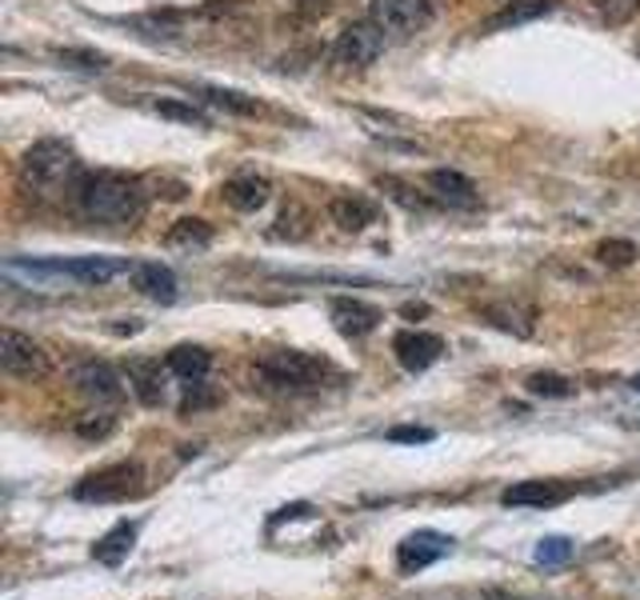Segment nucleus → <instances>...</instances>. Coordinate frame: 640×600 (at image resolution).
Segmentation results:
<instances>
[{"label":"nucleus","mask_w":640,"mask_h":600,"mask_svg":"<svg viewBox=\"0 0 640 600\" xmlns=\"http://www.w3.org/2000/svg\"><path fill=\"white\" fill-rule=\"evenodd\" d=\"M73 204L84 221L133 229L145 217V189L125 172H84L73 192Z\"/></svg>","instance_id":"1"},{"label":"nucleus","mask_w":640,"mask_h":600,"mask_svg":"<svg viewBox=\"0 0 640 600\" xmlns=\"http://www.w3.org/2000/svg\"><path fill=\"white\" fill-rule=\"evenodd\" d=\"M256 377L269 385V389L281 392H308L316 385H325L328 365L325 360L308 357V352H296V348H284V352H273V357L261 360Z\"/></svg>","instance_id":"3"},{"label":"nucleus","mask_w":640,"mask_h":600,"mask_svg":"<svg viewBox=\"0 0 640 600\" xmlns=\"http://www.w3.org/2000/svg\"><path fill=\"white\" fill-rule=\"evenodd\" d=\"M128 276H133V288H137L140 296H148V301H160V305H172V301H177V276L160 261L133 264Z\"/></svg>","instance_id":"14"},{"label":"nucleus","mask_w":640,"mask_h":600,"mask_svg":"<svg viewBox=\"0 0 640 600\" xmlns=\"http://www.w3.org/2000/svg\"><path fill=\"white\" fill-rule=\"evenodd\" d=\"M165 244H168V249H180V253H197V249H209V244H212V224L200 221V217H185V221H177L172 229H168Z\"/></svg>","instance_id":"22"},{"label":"nucleus","mask_w":640,"mask_h":600,"mask_svg":"<svg viewBox=\"0 0 640 600\" xmlns=\"http://www.w3.org/2000/svg\"><path fill=\"white\" fill-rule=\"evenodd\" d=\"M377 189L380 192H389L397 204H405V209H429V200L424 197H417V192L405 185V180H397V177H377Z\"/></svg>","instance_id":"30"},{"label":"nucleus","mask_w":640,"mask_h":600,"mask_svg":"<svg viewBox=\"0 0 640 600\" xmlns=\"http://www.w3.org/2000/svg\"><path fill=\"white\" fill-rule=\"evenodd\" d=\"M632 389H637V392H640V377H632Z\"/></svg>","instance_id":"37"},{"label":"nucleus","mask_w":640,"mask_h":600,"mask_svg":"<svg viewBox=\"0 0 640 600\" xmlns=\"http://www.w3.org/2000/svg\"><path fill=\"white\" fill-rule=\"evenodd\" d=\"M525 389L533 392V397H553V400H568L573 392H577V385L568 377H560V372H533V377L525 380Z\"/></svg>","instance_id":"24"},{"label":"nucleus","mask_w":640,"mask_h":600,"mask_svg":"<svg viewBox=\"0 0 640 600\" xmlns=\"http://www.w3.org/2000/svg\"><path fill=\"white\" fill-rule=\"evenodd\" d=\"M560 0H508L496 17L484 21V29L496 32V29H516V24H528V21H541L548 12H557Z\"/></svg>","instance_id":"19"},{"label":"nucleus","mask_w":640,"mask_h":600,"mask_svg":"<svg viewBox=\"0 0 640 600\" xmlns=\"http://www.w3.org/2000/svg\"><path fill=\"white\" fill-rule=\"evenodd\" d=\"M56 61L69 64V69H84V73H101V69H108L105 53H81V49H56Z\"/></svg>","instance_id":"31"},{"label":"nucleus","mask_w":640,"mask_h":600,"mask_svg":"<svg viewBox=\"0 0 640 600\" xmlns=\"http://www.w3.org/2000/svg\"><path fill=\"white\" fill-rule=\"evenodd\" d=\"M484 320L496 325L501 333H513V337H521V340L533 337V316L516 305H489L484 308Z\"/></svg>","instance_id":"23"},{"label":"nucleus","mask_w":640,"mask_h":600,"mask_svg":"<svg viewBox=\"0 0 640 600\" xmlns=\"http://www.w3.org/2000/svg\"><path fill=\"white\" fill-rule=\"evenodd\" d=\"M209 404H217V392L204 389V380H192L189 397L180 400V412H197V409H209Z\"/></svg>","instance_id":"34"},{"label":"nucleus","mask_w":640,"mask_h":600,"mask_svg":"<svg viewBox=\"0 0 640 600\" xmlns=\"http://www.w3.org/2000/svg\"><path fill=\"white\" fill-rule=\"evenodd\" d=\"M125 261H108V256H76V261H49V264H29V273H53V276H73L81 285H108L113 276L125 273Z\"/></svg>","instance_id":"8"},{"label":"nucleus","mask_w":640,"mask_h":600,"mask_svg":"<svg viewBox=\"0 0 640 600\" xmlns=\"http://www.w3.org/2000/svg\"><path fill=\"white\" fill-rule=\"evenodd\" d=\"M437 432L432 429H420V424H400V429H389V441L397 444H429Z\"/></svg>","instance_id":"35"},{"label":"nucleus","mask_w":640,"mask_h":600,"mask_svg":"<svg viewBox=\"0 0 640 600\" xmlns=\"http://www.w3.org/2000/svg\"><path fill=\"white\" fill-rule=\"evenodd\" d=\"M568 496H573V488L557 485V481H525V485L504 488L501 501L508 508H553L560 501H568Z\"/></svg>","instance_id":"13"},{"label":"nucleus","mask_w":640,"mask_h":600,"mask_svg":"<svg viewBox=\"0 0 640 600\" xmlns=\"http://www.w3.org/2000/svg\"><path fill=\"white\" fill-rule=\"evenodd\" d=\"M116 337H125V333H140V320H128V325H113Z\"/></svg>","instance_id":"36"},{"label":"nucleus","mask_w":640,"mask_h":600,"mask_svg":"<svg viewBox=\"0 0 640 600\" xmlns=\"http://www.w3.org/2000/svg\"><path fill=\"white\" fill-rule=\"evenodd\" d=\"M0 365H4L9 377L41 380L49 372V352L32 337L17 333V328H4V337H0Z\"/></svg>","instance_id":"7"},{"label":"nucleus","mask_w":640,"mask_h":600,"mask_svg":"<svg viewBox=\"0 0 640 600\" xmlns=\"http://www.w3.org/2000/svg\"><path fill=\"white\" fill-rule=\"evenodd\" d=\"M392 352H397L400 369L424 372V369H432V365L441 360L444 340L437 337V333H420V328H405V333H397V337H392Z\"/></svg>","instance_id":"10"},{"label":"nucleus","mask_w":640,"mask_h":600,"mask_svg":"<svg viewBox=\"0 0 640 600\" xmlns=\"http://www.w3.org/2000/svg\"><path fill=\"white\" fill-rule=\"evenodd\" d=\"M432 17H437V0H373V21L397 36L429 29Z\"/></svg>","instance_id":"6"},{"label":"nucleus","mask_w":640,"mask_h":600,"mask_svg":"<svg viewBox=\"0 0 640 600\" xmlns=\"http://www.w3.org/2000/svg\"><path fill=\"white\" fill-rule=\"evenodd\" d=\"M452 545H457V540L444 537V533H437V528H420V533H412V537L400 540L397 565H400L405 572L429 569V565H437L441 557H449Z\"/></svg>","instance_id":"9"},{"label":"nucleus","mask_w":640,"mask_h":600,"mask_svg":"<svg viewBox=\"0 0 640 600\" xmlns=\"http://www.w3.org/2000/svg\"><path fill=\"white\" fill-rule=\"evenodd\" d=\"M209 105H217V108H229V113H241V116H252V113H261V105L252 101V96H244V93H232V88H197Z\"/></svg>","instance_id":"25"},{"label":"nucleus","mask_w":640,"mask_h":600,"mask_svg":"<svg viewBox=\"0 0 640 600\" xmlns=\"http://www.w3.org/2000/svg\"><path fill=\"white\" fill-rule=\"evenodd\" d=\"M168 372L172 377H180V380H204L209 377V369H212V352L209 348H200V345H177L172 352H168Z\"/></svg>","instance_id":"21"},{"label":"nucleus","mask_w":640,"mask_h":600,"mask_svg":"<svg viewBox=\"0 0 640 600\" xmlns=\"http://www.w3.org/2000/svg\"><path fill=\"white\" fill-rule=\"evenodd\" d=\"M73 385L81 397L96 400V404H116V400L125 397V385H120V377L108 369L105 360H84V365H76Z\"/></svg>","instance_id":"11"},{"label":"nucleus","mask_w":640,"mask_h":600,"mask_svg":"<svg viewBox=\"0 0 640 600\" xmlns=\"http://www.w3.org/2000/svg\"><path fill=\"white\" fill-rule=\"evenodd\" d=\"M157 108L165 120H180V125H197V128H209V116L200 113L197 105H180V101H157Z\"/></svg>","instance_id":"29"},{"label":"nucleus","mask_w":640,"mask_h":600,"mask_svg":"<svg viewBox=\"0 0 640 600\" xmlns=\"http://www.w3.org/2000/svg\"><path fill=\"white\" fill-rule=\"evenodd\" d=\"M113 429H116V421L108 412H88V417L76 421V436H84V441H105Z\"/></svg>","instance_id":"32"},{"label":"nucleus","mask_w":640,"mask_h":600,"mask_svg":"<svg viewBox=\"0 0 640 600\" xmlns=\"http://www.w3.org/2000/svg\"><path fill=\"white\" fill-rule=\"evenodd\" d=\"M145 488V469L133 461L125 464H108L101 473L84 476L81 485L73 488L76 501H96V505H108V501H128Z\"/></svg>","instance_id":"4"},{"label":"nucleus","mask_w":640,"mask_h":600,"mask_svg":"<svg viewBox=\"0 0 640 600\" xmlns=\"http://www.w3.org/2000/svg\"><path fill=\"white\" fill-rule=\"evenodd\" d=\"M273 236L276 241H301V236H308V212L301 209V204H288V209L281 212V221H276V229H273Z\"/></svg>","instance_id":"28"},{"label":"nucleus","mask_w":640,"mask_h":600,"mask_svg":"<svg viewBox=\"0 0 640 600\" xmlns=\"http://www.w3.org/2000/svg\"><path fill=\"white\" fill-rule=\"evenodd\" d=\"M640 256V249L632 241H620V236H612V241H600L597 244V261L609 264V269H629L632 261Z\"/></svg>","instance_id":"26"},{"label":"nucleus","mask_w":640,"mask_h":600,"mask_svg":"<svg viewBox=\"0 0 640 600\" xmlns=\"http://www.w3.org/2000/svg\"><path fill=\"white\" fill-rule=\"evenodd\" d=\"M380 53H385V29L368 17V21H353L336 36L333 61L340 69H368V64L380 61Z\"/></svg>","instance_id":"5"},{"label":"nucleus","mask_w":640,"mask_h":600,"mask_svg":"<svg viewBox=\"0 0 640 600\" xmlns=\"http://www.w3.org/2000/svg\"><path fill=\"white\" fill-rule=\"evenodd\" d=\"M429 189H432V197L452 204V209H476V185L457 169H432Z\"/></svg>","instance_id":"17"},{"label":"nucleus","mask_w":640,"mask_h":600,"mask_svg":"<svg viewBox=\"0 0 640 600\" xmlns=\"http://www.w3.org/2000/svg\"><path fill=\"white\" fill-rule=\"evenodd\" d=\"M328 217H333V224H340L345 232H360V229H368V224H377L380 204L368 197H336L333 204H328Z\"/></svg>","instance_id":"18"},{"label":"nucleus","mask_w":640,"mask_h":600,"mask_svg":"<svg viewBox=\"0 0 640 600\" xmlns=\"http://www.w3.org/2000/svg\"><path fill=\"white\" fill-rule=\"evenodd\" d=\"M165 372L168 365L160 369V360H148V357H137V360H128V389L137 392L140 404H160L165 400Z\"/></svg>","instance_id":"16"},{"label":"nucleus","mask_w":640,"mask_h":600,"mask_svg":"<svg viewBox=\"0 0 640 600\" xmlns=\"http://www.w3.org/2000/svg\"><path fill=\"white\" fill-rule=\"evenodd\" d=\"M84 169L73 145L64 140H36L21 160V180L24 189L36 197H61V192H76Z\"/></svg>","instance_id":"2"},{"label":"nucleus","mask_w":640,"mask_h":600,"mask_svg":"<svg viewBox=\"0 0 640 600\" xmlns=\"http://www.w3.org/2000/svg\"><path fill=\"white\" fill-rule=\"evenodd\" d=\"M597 9L609 24H629L637 17L640 0H597Z\"/></svg>","instance_id":"33"},{"label":"nucleus","mask_w":640,"mask_h":600,"mask_svg":"<svg viewBox=\"0 0 640 600\" xmlns=\"http://www.w3.org/2000/svg\"><path fill=\"white\" fill-rule=\"evenodd\" d=\"M133 545H137V525H133V520H120V525H113L105 537L93 545V560H101V565H108V569H116V565L133 552Z\"/></svg>","instance_id":"20"},{"label":"nucleus","mask_w":640,"mask_h":600,"mask_svg":"<svg viewBox=\"0 0 640 600\" xmlns=\"http://www.w3.org/2000/svg\"><path fill=\"white\" fill-rule=\"evenodd\" d=\"M328 316H333L336 333L348 340L368 337V333H377V325H380V308L365 305L357 296H336L333 305H328Z\"/></svg>","instance_id":"12"},{"label":"nucleus","mask_w":640,"mask_h":600,"mask_svg":"<svg viewBox=\"0 0 640 600\" xmlns=\"http://www.w3.org/2000/svg\"><path fill=\"white\" fill-rule=\"evenodd\" d=\"M224 204L237 212H256L269 204V197H273V185L264 177H256V172H244V177H232L224 180Z\"/></svg>","instance_id":"15"},{"label":"nucleus","mask_w":640,"mask_h":600,"mask_svg":"<svg viewBox=\"0 0 640 600\" xmlns=\"http://www.w3.org/2000/svg\"><path fill=\"white\" fill-rule=\"evenodd\" d=\"M573 552H577V545H573L568 537H545L541 545H536V565L557 569V565H565V560H573Z\"/></svg>","instance_id":"27"}]
</instances>
